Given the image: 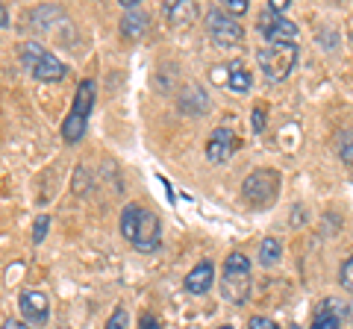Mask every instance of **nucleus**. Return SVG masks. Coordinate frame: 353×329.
<instances>
[{"label": "nucleus", "mask_w": 353, "mask_h": 329, "mask_svg": "<svg viewBox=\"0 0 353 329\" xmlns=\"http://www.w3.org/2000/svg\"><path fill=\"white\" fill-rule=\"evenodd\" d=\"M121 235H124L132 244V250H139V253H157L162 244L159 215L139 203H127L124 212H121Z\"/></svg>", "instance_id": "1"}, {"label": "nucleus", "mask_w": 353, "mask_h": 329, "mask_svg": "<svg viewBox=\"0 0 353 329\" xmlns=\"http://www.w3.org/2000/svg\"><path fill=\"white\" fill-rule=\"evenodd\" d=\"M94 97H97V83L94 80H83L80 85H77L74 106H71L68 118L62 120V138H65V145H77V141H83L85 127H88V118H92V109H94Z\"/></svg>", "instance_id": "2"}, {"label": "nucleus", "mask_w": 353, "mask_h": 329, "mask_svg": "<svg viewBox=\"0 0 353 329\" xmlns=\"http://www.w3.org/2000/svg\"><path fill=\"white\" fill-rule=\"evenodd\" d=\"M250 294V259L245 253H230L224 262V277H221V297L233 306H241Z\"/></svg>", "instance_id": "3"}, {"label": "nucleus", "mask_w": 353, "mask_h": 329, "mask_svg": "<svg viewBox=\"0 0 353 329\" xmlns=\"http://www.w3.org/2000/svg\"><path fill=\"white\" fill-rule=\"evenodd\" d=\"M21 62L24 68L36 76L39 83H59L65 74H68V65L59 56H53L50 50H44L39 41H24L21 45Z\"/></svg>", "instance_id": "4"}, {"label": "nucleus", "mask_w": 353, "mask_h": 329, "mask_svg": "<svg viewBox=\"0 0 353 329\" xmlns=\"http://www.w3.org/2000/svg\"><path fill=\"white\" fill-rule=\"evenodd\" d=\"M256 62L268 83H283L297 65V45H265L256 50Z\"/></svg>", "instance_id": "5"}, {"label": "nucleus", "mask_w": 353, "mask_h": 329, "mask_svg": "<svg viewBox=\"0 0 353 329\" xmlns=\"http://www.w3.org/2000/svg\"><path fill=\"white\" fill-rule=\"evenodd\" d=\"M277 191H280V177H277V171H271V168H256L241 182V194H245V200L253 206L274 203L277 200Z\"/></svg>", "instance_id": "6"}, {"label": "nucleus", "mask_w": 353, "mask_h": 329, "mask_svg": "<svg viewBox=\"0 0 353 329\" xmlns=\"http://www.w3.org/2000/svg\"><path fill=\"white\" fill-rule=\"evenodd\" d=\"M206 30L218 47H233V45H241V39H245V27L233 15H227L224 9H212L206 15Z\"/></svg>", "instance_id": "7"}, {"label": "nucleus", "mask_w": 353, "mask_h": 329, "mask_svg": "<svg viewBox=\"0 0 353 329\" xmlns=\"http://www.w3.org/2000/svg\"><path fill=\"white\" fill-rule=\"evenodd\" d=\"M259 32L265 36L268 45H294V41H297L294 21L280 18V15H271L268 9H265L262 18H259Z\"/></svg>", "instance_id": "8"}, {"label": "nucleus", "mask_w": 353, "mask_h": 329, "mask_svg": "<svg viewBox=\"0 0 353 329\" xmlns=\"http://www.w3.org/2000/svg\"><path fill=\"white\" fill-rule=\"evenodd\" d=\"M18 309L30 326H44L50 321V300L44 291H24L18 297Z\"/></svg>", "instance_id": "9"}, {"label": "nucleus", "mask_w": 353, "mask_h": 329, "mask_svg": "<svg viewBox=\"0 0 353 329\" xmlns=\"http://www.w3.org/2000/svg\"><path fill=\"white\" fill-rule=\"evenodd\" d=\"M233 150H236L233 129H230V127L212 129V136H209V141H206V159L212 164H224L230 156H233Z\"/></svg>", "instance_id": "10"}, {"label": "nucleus", "mask_w": 353, "mask_h": 329, "mask_svg": "<svg viewBox=\"0 0 353 329\" xmlns=\"http://www.w3.org/2000/svg\"><path fill=\"white\" fill-rule=\"evenodd\" d=\"M212 279H215V265L209 259H203V262H197L189 273H185L183 285H185V291L189 294L201 297V294H206L209 288H212Z\"/></svg>", "instance_id": "11"}, {"label": "nucleus", "mask_w": 353, "mask_h": 329, "mask_svg": "<svg viewBox=\"0 0 353 329\" xmlns=\"http://www.w3.org/2000/svg\"><path fill=\"white\" fill-rule=\"evenodd\" d=\"M176 106H180L185 115H201L209 109V97H206V92L201 89V85H185L183 94L176 97Z\"/></svg>", "instance_id": "12"}, {"label": "nucleus", "mask_w": 353, "mask_h": 329, "mask_svg": "<svg viewBox=\"0 0 353 329\" xmlns=\"http://www.w3.org/2000/svg\"><path fill=\"white\" fill-rule=\"evenodd\" d=\"M227 85L233 92H239V94H245V92H250V85H253V76H250V71L245 68V62H230L227 65Z\"/></svg>", "instance_id": "13"}, {"label": "nucleus", "mask_w": 353, "mask_h": 329, "mask_svg": "<svg viewBox=\"0 0 353 329\" xmlns=\"http://www.w3.org/2000/svg\"><path fill=\"white\" fill-rule=\"evenodd\" d=\"M121 32H124L127 39H141L148 32V15L141 12V9L124 12V18H121Z\"/></svg>", "instance_id": "14"}, {"label": "nucleus", "mask_w": 353, "mask_h": 329, "mask_svg": "<svg viewBox=\"0 0 353 329\" xmlns=\"http://www.w3.org/2000/svg\"><path fill=\"white\" fill-rule=\"evenodd\" d=\"M165 15H168V21L174 27H185L189 21L194 18V3H189V0H171V3H165Z\"/></svg>", "instance_id": "15"}, {"label": "nucleus", "mask_w": 353, "mask_h": 329, "mask_svg": "<svg viewBox=\"0 0 353 329\" xmlns=\"http://www.w3.org/2000/svg\"><path fill=\"white\" fill-rule=\"evenodd\" d=\"M283 256V244H280V238H262V244H259V265L265 268H271V265H277Z\"/></svg>", "instance_id": "16"}, {"label": "nucleus", "mask_w": 353, "mask_h": 329, "mask_svg": "<svg viewBox=\"0 0 353 329\" xmlns=\"http://www.w3.org/2000/svg\"><path fill=\"white\" fill-rule=\"evenodd\" d=\"M50 229V215H36V224H32V244H41L48 238Z\"/></svg>", "instance_id": "17"}, {"label": "nucleus", "mask_w": 353, "mask_h": 329, "mask_svg": "<svg viewBox=\"0 0 353 329\" xmlns=\"http://www.w3.org/2000/svg\"><path fill=\"white\" fill-rule=\"evenodd\" d=\"M312 329H341V317L336 315V312H321L315 317V323H312Z\"/></svg>", "instance_id": "18"}, {"label": "nucleus", "mask_w": 353, "mask_h": 329, "mask_svg": "<svg viewBox=\"0 0 353 329\" xmlns=\"http://www.w3.org/2000/svg\"><path fill=\"white\" fill-rule=\"evenodd\" d=\"M127 326H130V315H127V309H124V306H115L112 317L106 321V329H127Z\"/></svg>", "instance_id": "19"}, {"label": "nucleus", "mask_w": 353, "mask_h": 329, "mask_svg": "<svg viewBox=\"0 0 353 329\" xmlns=\"http://www.w3.org/2000/svg\"><path fill=\"white\" fill-rule=\"evenodd\" d=\"M339 156L353 164V133H345L339 141Z\"/></svg>", "instance_id": "20"}, {"label": "nucleus", "mask_w": 353, "mask_h": 329, "mask_svg": "<svg viewBox=\"0 0 353 329\" xmlns=\"http://www.w3.org/2000/svg\"><path fill=\"white\" fill-rule=\"evenodd\" d=\"M339 279H341V285H345L347 291H353V256L341 265V273H339Z\"/></svg>", "instance_id": "21"}, {"label": "nucleus", "mask_w": 353, "mask_h": 329, "mask_svg": "<svg viewBox=\"0 0 353 329\" xmlns=\"http://www.w3.org/2000/svg\"><path fill=\"white\" fill-rule=\"evenodd\" d=\"M224 12H227V15H241V12H248V0H224Z\"/></svg>", "instance_id": "22"}, {"label": "nucleus", "mask_w": 353, "mask_h": 329, "mask_svg": "<svg viewBox=\"0 0 353 329\" xmlns=\"http://www.w3.org/2000/svg\"><path fill=\"white\" fill-rule=\"evenodd\" d=\"M248 329H280L277 323L271 321V317H262V315H256V317H250V323H248Z\"/></svg>", "instance_id": "23"}, {"label": "nucleus", "mask_w": 353, "mask_h": 329, "mask_svg": "<svg viewBox=\"0 0 353 329\" xmlns=\"http://www.w3.org/2000/svg\"><path fill=\"white\" fill-rule=\"evenodd\" d=\"M262 129H265V109L256 106L253 109V133H262Z\"/></svg>", "instance_id": "24"}, {"label": "nucleus", "mask_w": 353, "mask_h": 329, "mask_svg": "<svg viewBox=\"0 0 353 329\" xmlns=\"http://www.w3.org/2000/svg\"><path fill=\"white\" fill-rule=\"evenodd\" d=\"M285 9H289V0H271V3H268V12L271 15H280L283 18Z\"/></svg>", "instance_id": "25"}, {"label": "nucleus", "mask_w": 353, "mask_h": 329, "mask_svg": "<svg viewBox=\"0 0 353 329\" xmlns=\"http://www.w3.org/2000/svg\"><path fill=\"white\" fill-rule=\"evenodd\" d=\"M0 329H32V326L24 323V321H18V317H6V321L0 323Z\"/></svg>", "instance_id": "26"}, {"label": "nucleus", "mask_w": 353, "mask_h": 329, "mask_svg": "<svg viewBox=\"0 0 353 329\" xmlns=\"http://www.w3.org/2000/svg\"><path fill=\"white\" fill-rule=\"evenodd\" d=\"M139 326H141V329H162V326H159L157 321H153V317H150V315H141V321H139Z\"/></svg>", "instance_id": "27"}, {"label": "nucleus", "mask_w": 353, "mask_h": 329, "mask_svg": "<svg viewBox=\"0 0 353 329\" xmlns=\"http://www.w3.org/2000/svg\"><path fill=\"white\" fill-rule=\"evenodd\" d=\"M0 27H9V18H6V6L0 3Z\"/></svg>", "instance_id": "28"}, {"label": "nucleus", "mask_w": 353, "mask_h": 329, "mask_svg": "<svg viewBox=\"0 0 353 329\" xmlns=\"http://www.w3.org/2000/svg\"><path fill=\"white\" fill-rule=\"evenodd\" d=\"M221 329H233V326H221Z\"/></svg>", "instance_id": "29"}]
</instances>
